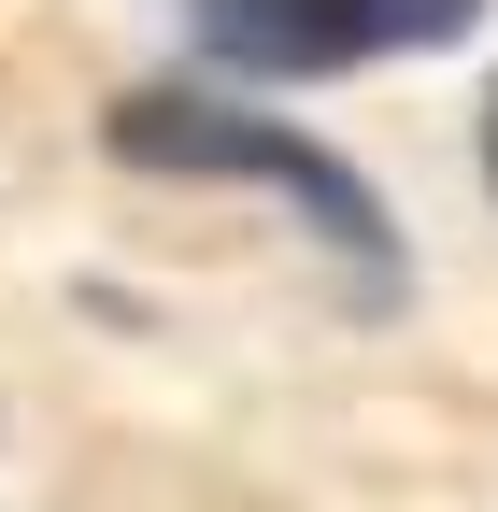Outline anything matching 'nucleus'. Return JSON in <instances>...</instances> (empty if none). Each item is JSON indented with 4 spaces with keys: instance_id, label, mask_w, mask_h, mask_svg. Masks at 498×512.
Segmentation results:
<instances>
[{
    "instance_id": "1",
    "label": "nucleus",
    "mask_w": 498,
    "mask_h": 512,
    "mask_svg": "<svg viewBox=\"0 0 498 512\" xmlns=\"http://www.w3.org/2000/svg\"><path fill=\"white\" fill-rule=\"evenodd\" d=\"M114 157H129V171L271 185V200H299V214H314V242H342L356 285L385 299V200H370L328 143H299L285 114H228V100H185V86H129V100H114Z\"/></svg>"
},
{
    "instance_id": "2",
    "label": "nucleus",
    "mask_w": 498,
    "mask_h": 512,
    "mask_svg": "<svg viewBox=\"0 0 498 512\" xmlns=\"http://www.w3.org/2000/svg\"><path fill=\"white\" fill-rule=\"evenodd\" d=\"M470 29H484V0H200V57L257 72V86H314V72H356V57H427Z\"/></svg>"
},
{
    "instance_id": "3",
    "label": "nucleus",
    "mask_w": 498,
    "mask_h": 512,
    "mask_svg": "<svg viewBox=\"0 0 498 512\" xmlns=\"http://www.w3.org/2000/svg\"><path fill=\"white\" fill-rule=\"evenodd\" d=\"M484 185H498V100H484Z\"/></svg>"
}]
</instances>
